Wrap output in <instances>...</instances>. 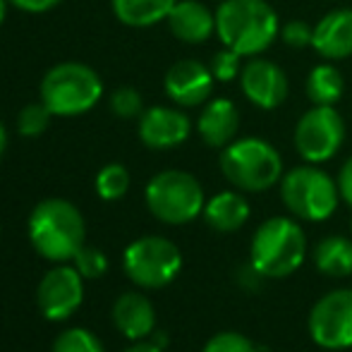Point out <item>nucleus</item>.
<instances>
[{"instance_id":"f257e3e1","label":"nucleus","mask_w":352,"mask_h":352,"mask_svg":"<svg viewBox=\"0 0 352 352\" xmlns=\"http://www.w3.org/2000/svg\"><path fill=\"white\" fill-rule=\"evenodd\" d=\"M216 34L226 48L254 58L280 34L278 14L266 0H223L216 10Z\"/></svg>"},{"instance_id":"f03ea898","label":"nucleus","mask_w":352,"mask_h":352,"mask_svg":"<svg viewBox=\"0 0 352 352\" xmlns=\"http://www.w3.org/2000/svg\"><path fill=\"white\" fill-rule=\"evenodd\" d=\"M87 228L74 204L65 199H46L29 216V240L48 261H70L84 247Z\"/></svg>"},{"instance_id":"7ed1b4c3","label":"nucleus","mask_w":352,"mask_h":352,"mask_svg":"<svg viewBox=\"0 0 352 352\" xmlns=\"http://www.w3.org/2000/svg\"><path fill=\"white\" fill-rule=\"evenodd\" d=\"M307 256L305 230L292 218H269L252 237V264L266 278H285L295 274Z\"/></svg>"},{"instance_id":"20e7f679","label":"nucleus","mask_w":352,"mask_h":352,"mask_svg":"<svg viewBox=\"0 0 352 352\" xmlns=\"http://www.w3.org/2000/svg\"><path fill=\"white\" fill-rule=\"evenodd\" d=\"M103 96V82L84 63H60L53 65L41 79V101L53 116L74 118L91 111Z\"/></svg>"},{"instance_id":"39448f33","label":"nucleus","mask_w":352,"mask_h":352,"mask_svg":"<svg viewBox=\"0 0 352 352\" xmlns=\"http://www.w3.org/2000/svg\"><path fill=\"white\" fill-rule=\"evenodd\" d=\"M221 170L237 190L266 192L283 177V158L266 140L245 137L223 148Z\"/></svg>"},{"instance_id":"423d86ee","label":"nucleus","mask_w":352,"mask_h":352,"mask_svg":"<svg viewBox=\"0 0 352 352\" xmlns=\"http://www.w3.org/2000/svg\"><path fill=\"white\" fill-rule=\"evenodd\" d=\"M280 197L292 216L302 221H326L338 206L340 190L329 173L311 163V166L292 168L283 175Z\"/></svg>"},{"instance_id":"0eeeda50","label":"nucleus","mask_w":352,"mask_h":352,"mask_svg":"<svg viewBox=\"0 0 352 352\" xmlns=\"http://www.w3.org/2000/svg\"><path fill=\"white\" fill-rule=\"evenodd\" d=\"M146 206L158 221L182 226L204 211V190L190 173L163 170L146 185Z\"/></svg>"},{"instance_id":"6e6552de","label":"nucleus","mask_w":352,"mask_h":352,"mask_svg":"<svg viewBox=\"0 0 352 352\" xmlns=\"http://www.w3.org/2000/svg\"><path fill=\"white\" fill-rule=\"evenodd\" d=\"M182 269V254L170 240L158 235L140 237L125 250V274L142 287H163Z\"/></svg>"},{"instance_id":"1a4fd4ad","label":"nucleus","mask_w":352,"mask_h":352,"mask_svg":"<svg viewBox=\"0 0 352 352\" xmlns=\"http://www.w3.org/2000/svg\"><path fill=\"white\" fill-rule=\"evenodd\" d=\"M345 122L336 106H314L297 120L295 148L307 163H324L340 151Z\"/></svg>"},{"instance_id":"9d476101","label":"nucleus","mask_w":352,"mask_h":352,"mask_svg":"<svg viewBox=\"0 0 352 352\" xmlns=\"http://www.w3.org/2000/svg\"><path fill=\"white\" fill-rule=\"evenodd\" d=\"M309 333L326 350L352 348V290H331L311 307Z\"/></svg>"},{"instance_id":"9b49d317","label":"nucleus","mask_w":352,"mask_h":352,"mask_svg":"<svg viewBox=\"0 0 352 352\" xmlns=\"http://www.w3.org/2000/svg\"><path fill=\"white\" fill-rule=\"evenodd\" d=\"M82 297H84L82 274L65 264L48 271L43 276V280L38 283V290H36L38 309L51 321H63L70 314H74L77 307L82 305Z\"/></svg>"},{"instance_id":"f8f14e48","label":"nucleus","mask_w":352,"mask_h":352,"mask_svg":"<svg viewBox=\"0 0 352 352\" xmlns=\"http://www.w3.org/2000/svg\"><path fill=\"white\" fill-rule=\"evenodd\" d=\"M242 94L250 103H254L261 111H274L285 103L290 84L287 74L276 65L274 60L266 58H252L240 72Z\"/></svg>"},{"instance_id":"ddd939ff","label":"nucleus","mask_w":352,"mask_h":352,"mask_svg":"<svg viewBox=\"0 0 352 352\" xmlns=\"http://www.w3.org/2000/svg\"><path fill=\"white\" fill-rule=\"evenodd\" d=\"M213 77L211 67H206L199 60H177L175 65H170V70L166 72V94L177 103V106L195 108L201 106L213 91Z\"/></svg>"},{"instance_id":"4468645a","label":"nucleus","mask_w":352,"mask_h":352,"mask_svg":"<svg viewBox=\"0 0 352 352\" xmlns=\"http://www.w3.org/2000/svg\"><path fill=\"white\" fill-rule=\"evenodd\" d=\"M192 132V122L177 108L153 106L140 116V140L148 148H175L187 142Z\"/></svg>"},{"instance_id":"2eb2a0df","label":"nucleus","mask_w":352,"mask_h":352,"mask_svg":"<svg viewBox=\"0 0 352 352\" xmlns=\"http://www.w3.org/2000/svg\"><path fill=\"white\" fill-rule=\"evenodd\" d=\"M311 48L326 60H343L352 56V8L324 14L314 27Z\"/></svg>"},{"instance_id":"dca6fc26","label":"nucleus","mask_w":352,"mask_h":352,"mask_svg":"<svg viewBox=\"0 0 352 352\" xmlns=\"http://www.w3.org/2000/svg\"><path fill=\"white\" fill-rule=\"evenodd\" d=\"M166 22L173 36L185 43H204L216 32V14L199 0H177Z\"/></svg>"},{"instance_id":"f3484780","label":"nucleus","mask_w":352,"mask_h":352,"mask_svg":"<svg viewBox=\"0 0 352 352\" xmlns=\"http://www.w3.org/2000/svg\"><path fill=\"white\" fill-rule=\"evenodd\" d=\"M237 127H240V113L230 98H211L197 120L201 140L213 148H226L235 140Z\"/></svg>"},{"instance_id":"a211bd4d","label":"nucleus","mask_w":352,"mask_h":352,"mask_svg":"<svg viewBox=\"0 0 352 352\" xmlns=\"http://www.w3.org/2000/svg\"><path fill=\"white\" fill-rule=\"evenodd\" d=\"M113 321H116L118 331L132 340L146 338L153 331V321H156V311L153 305L140 292H125L116 300L113 305Z\"/></svg>"},{"instance_id":"6ab92c4d","label":"nucleus","mask_w":352,"mask_h":352,"mask_svg":"<svg viewBox=\"0 0 352 352\" xmlns=\"http://www.w3.org/2000/svg\"><path fill=\"white\" fill-rule=\"evenodd\" d=\"M206 223L218 232H235L250 218V204L237 192H221L204 206Z\"/></svg>"},{"instance_id":"aec40b11","label":"nucleus","mask_w":352,"mask_h":352,"mask_svg":"<svg viewBox=\"0 0 352 352\" xmlns=\"http://www.w3.org/2000/svg\"><path fill=\"white\" fill-rule=\"evenodd\" d=\"M177 0H113V12L125 27H153L168 19Z\"/></svg>"},{"instance_id":"412c9836","label":"nucleus","mask_w":352,"mask_h":352,"mask_svg":"<svg viewBox=\"0 0 352 352\" xmlns=\"http://www.w3.org/2000/svg\"><path fill=\"white\" fill-rule=\"evenodd\" d=\"M314 264L324 276L345 278L352 274V242L348 237H324L314 250Z\"/></svg>"},{"instance_id":"4be33fe9","label":"nucleus","mask_w":352,"mask_h":352,"mask_svg":"<svg viewBox=\"0 0 352 352\" xmlns=\"http://www.w3.org/2000/svg\"><path fill=\"white\" fill-rule=\"evenodd\" d=\"M345 94V79L331 63L311 67L307 77V96L314 106H336Z\"/></svg>"},{"instance_id":"5701e85b","label":"nucleus","mask_w":352,"mask_h":352,"mask_svg":"<svg viewBox=\"0 0 352 352\" xmlns=\"http://www.w3.org/2000/svg\"><path fill=\"white\" fill-rule=\"evenodd\" d=\"M130 190V173L120 163H111V166L101 168V173L96 175V192L101 199L116 201L120 197H125V192Z\"/></svg>"},{"instance_id":"b1692460","label":"nucleus","mask_w":352,"mask_h":352,"mask_svg":"<svg viewBox=\"0 0 352 352\" xmlns=\"http://www.w3.org/2000/svg\"><path fill=\"white\" fill-rule=\"evenodd\" d=\"M53 113L48 111L46 103H29V106L22 108L17 118V130L19 135L24 137H38L48 130V122H51Z\"/></svg>"},{"instance_id":"393cba45","label":"nucleus","mask_w":352,"mask_h":352,"mask_svg":"<svg viewBox=\"0 0 352 352\" xmlns=\"http://www.w3.org/2000/svg\"><path fill=\"white\" fill-rule=\"evenodd\" d=\"M53 352H103V345L94 333L84 329H67L53 343Z\"/></svg>"},{"instance_id":"a878e982","label":"nucleus","mask_w":352,"mask_h":352,"mask_svg":"<svg viewBox=\"0 0 352 352\" xmlns=\"http://www.w3.org/2000/svg\"><path fill=\"white\" fill-rule=\"evenodd\" d=\"M111 111L116 113L122 120H130V118H140L144 113L142 94L132 87H120L113 91L111 96Z\"/></svg>"},{"instance_id":"bb28decb","label":"nucleus","mask_w":352,"mask_h":352,"mask_svg":"<svg viewBox=\"0 0 352 352\" xmlns=\"http://www.w3.org/2000/svg\"><path fill=\"white\" fill-rule=\"evenodd\" d=\"M74 269L84 276V278H101L108 269V261H106V254L96 247H87L84 245L82 250L77 252L74 256Z\"/></svg>"},{"instance_id":"cd10ccee","label":"nucleus","mask_w":352,"mask_h":352,"mask_svg":"<svg viewBox=\"0 0 352 352\" xmlns=\"http://www.w3.org/2000/svg\"><path fill=\"white\" fill-rule=\"evenodd\" d=\"M240 60H242L240 53H235L232 48L223 46V51H218L216 56L211 58L209 67H211L213 77H216L218 82H232V79L240 77V72H242Z\"/></svg>"},{"instance_id":"c85d7f7f","label":"nucleus","mask_w":352,"mask_h":352,"mask_svg":"<svg viewBox=\"0 0 352 352\" xmlns=\"http://www.w3.org/2000/svg\"><path fill=\"white\" fill-rule=\"evenodd\" d=\"M204 352H259L252 345L250 338H245L242 333L235 331H223L216 333L209 343L204 345Z\"/></svg>"},{"instance_id":"c756f323","label":"nucleus","mask_w":352,"mask_h":352,"mask_svg":"<svg viewBox=\"0 0 352 352\" xmlns=\"http://www.w3.org/2000/svg\"><path fill=\"white\" fill-rule=\"evenodd\" d=\"M280 36L290 48H307L314 41V29L305 19H292L280 29Z\"/></svg>"},{"instance_id":"7c9ffc66","label":"nucleus","mask_w":352,"mask_h":352,"mask_svg":"<svg viewBox=\"0 0 352 352\" xmlns=\"http://www.w3.org/2000/svg\"><path fill=\"white\" fill-rule=\"evenodd\" d=\"M237 276H240V285L247 287V290H259L261 283H264V278H266V276L261 274V271L256 269V266L252 264V261L247 266H242L240 274H237Z\"/></svg>"},{"instance_id":"2f4dec72","label":"nucleus","mask_w":352,"mask_h":352,"mask_svg":"<svg viewBox=\"0 0 352 352\" xmlns=\"http://www.w3.org/2000/svg\"><path fill=\"white\" fill-rule=\"evenodd\" d=\"M8 3H12L17 10H24V12H48V10H53L56 5H60V0H8Z\"/></svg>"},{"instance_id":"473e14b6","label":"nucleus","mask_w":352,"mask_h":352,"mask_svg":"<svg viewBox=\"0 0 352 352\" xmlns=\"http://www.w3.org/2000/svg\"><path fill=\"white\" fill-rule=\"evenodd\" d=\"M338 190H340V197H343V199L352 206V156L343 163V168H340Z\"/></svg>"},{"instance_id":"72a5a7b5","label":"nucleus","mask_w":352,"mask_h":352,"mask_svg":"<svg viewBox=\"0 0 352 352\" xmlns=\"http://www.w3.org/2000/svg\"><path fill=\"white\" fill-rule=\"evenodd\" d=\"M125 352H161V348L156 343H137L132 348H127Z\"/></svg>"},{"instance_id":"f704fd0d","label":"nucleus","mask_w":352,"mask_h":352,"mask_svg":"<svg viewBox=\"0 0 352 352\" xmlns=\"http://www.w3.org/2000/svg\"><path fill=\"white\" fill-rule=\"evenodd\" d=\"M5 148H8V132H5L3 122H0V158H3Z\"/></svg>"},{"instance_id":"c9c22d12","label":"nucleus","mask_w":352,"mask_h":352,"mask_svg":"<svg viewBox=\"0 0 352 352\" xmlns=\"http://www.w3.org/2000/svg\"><path fill=\"white\" fill-rule=\"evenodd\" d=\"M5 12H8V0H0V24L5 22Z\"/></svg>"}]
</instances>
